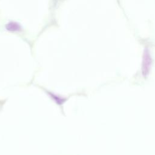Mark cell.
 <instances>
[{
    "label": "cell",
    "instance_id": "obj_1",
    "mask_svg": "<svg viewBox=\"0 0 155 155\" xmlns=\"http://www.w3.org/2000/svg\"><path fill=\"white\" fill-rule=\"evenodd\" d=\"M151 59L150 55L149 50L147 49H145L143 56V71L145 73L148 71L150 66L151 65Z\"/></svg>",
    "mask_w": 155,
    "mask_h": 155
},
{
    "label": "cell",
    "instance_id": "obj_2",
    "mask_svg": "<svg viewBox=\"0 0 155 155\" xmlns=\"http://www.w3.org/2000/svg\"><path fill=\"white\" fill-rule=\"evenodd\" d=\"M8 29L9 30H12V29H13L12 30H18L19 29V26L17 24H9L8 25Z\"/></svg>",
    "mask_w": 155,
    "mask_h": 155
}]
</instances>
